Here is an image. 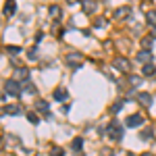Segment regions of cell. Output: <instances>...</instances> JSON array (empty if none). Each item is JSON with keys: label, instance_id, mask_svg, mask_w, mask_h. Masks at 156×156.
<instances>
[{"label": "cell", "instance_id": "obj_22", "mask_svg": "<svg viewBox=\"0 0 156 156\" xmlns=\"http://www.w3.org/2000/svg\"><path fill=\"white\" fill-rule=\"evenodd\" d=\"M123 102H125V100H119V102H115V104L110 106V112H117V110H121V108H123Z\"/></svg>", "mask_w": 156, "mask_h": 156}, {"label": "cell", "instance_id": "obj_20", "mask_svg": "<svg viewBox=\"0 0 156 156\" xmlns=\"http://www.w3.org/2000/svg\"><path fill=\"white\" fill-rule=\"evenodd\" d=\"M27 121L34 123V125H37V123H40V117H37L36 112H27Z\"/></svg>", "mask_w": 156, "mask_h": 156}, {"label": "cell", "instance_id": "obj_26", "mask_svg": "<svg viewBox=\"0 0 156 156\" xmlns=\"http://www.w3.org/2000/svg\"><path fill=\"white\" fill-rule=\"evenodd\" d=\"M146 17H148V21H150V23H156V12L154 11H150Z\"/></svg>", "mask_w": 156, "mask_h": 156}, {"label": "cell", "instance_id": "obj_30", "mask_svg": "<svg viewBox=\"0 0 156 156\" xmlns=\"http://www.w3.org/2000/svg\"><path fill=\"white\" fill-rule=\"evenodd\" d=\"M142 156H152V154H150V152H144V154H142Z\"/></svg>", "mask_w": 156, "mask_h": 156}, {"label": "cell", "instance_id": "obj_27", "mask_svg": "<svg viewBox=\"0 0 156 156\" xmlns=\"http://www.w3.org/2000/svg\"><path fill=\"white\" fill-rule=\"evenodd\" d=\"M150 37H156V25L152 27V29H150Z\"/></svg>", "mask_w": 156, "mask_h": 156}, {"label": "cell", "instance_id": "obj_10", "mask_svg": "<svg viewBox=\"0 0 156 156\" xmlns=\"http://www.w3.org/2000/svg\"><path fill=\"white\" fill-rule=\"evenodd\" d=\"M81 6H83V12H94L98 4H96V0H83Z\"/></svg>", "mask_w": 156, "mask_h": 156}, {"label": "cell", "instance_id": "obj_11", "mask_svg": "<svg viewBox=\"0 0 156 156\" xmlns=\"http://www.w3.org/2000/svg\"><path fill=\"white\" fill-rule=\"evenodd\" d=\"M4 112L6 115H19L21 112V106L19 104H9V106H4Z\"/></svg>", "mask_w": 156, "mask_h": 156}, {"label": "cell", "instance_id": "obj_8", "mask_svg": "<svg viewBox=\"0 0 156 156\" xmlns=\"http://www.w3.org/2000/svg\"><path fill=\"white\" fill-rule=\"evenodd\" d=\"M142 123H144V117H142V115H131V117H127V121H125L127 127H137V125H142Z\"/></svg>", "mask_w": 156, "mask_h": 156}, {"label": "cell", "instance_id": "obj_2", "mask_svg": "<svg viewBox=\"0 0 156 156\" xmlns=\"http://www.w3.org/2000/svg\"><path fill=\"white\" fill-rule=\"evenodd\" d=\"M106 129H108L106 133L110 135V137H112V140H121V137H123V127H121L119 121H112V123L108 125Z\"/></svg>", "mask_w": 156, "mask_h": 156}, {"label": "cell", "instance_id": "obj_24", "mask_svg": "<svg viewBox=\"0 0 156 156\" xmlns=\"http://www.w3.org/2000/svg\"><path fill=\"white\" fill-rule=\"evenodd\" d=\"M6 50L11 54H21V46H6Z\"/></svg>", "mask_w": 156, "mask_h": 156}, {"label": "cell", "instance_id": "obj_25", "mask_svg": "<svg viewBox=\"0 0 156 156\" xmlns=\"http://www.w3.org/2000/svg\"><path fill=\"white\" fill-rule=\"evenodd\" d=\"M140 137H142V140H150V137H152V129H146V131H142V133H140Z\"/></svg>", "mask_w": 156, "mask_h": 156}, {"label": "cell", "instance_id": "obj_12", "mask_svg": "<svg viewBox=\"0 0 156 156\" xmlns=\"http://www.w3.org/2000/svg\"><path fill=\"white\" fill-rule=\"evenodd\" d=\"M21 90H23L25 94H36V85L31 83V81H23V85H21Z\"/></svg>", "mask_w": 156, "mask_h": 156}, {"label": "cell", "instance_id": "obj_21", "mask_svg": "<svg viewBox=\"0 0 156 156\" xmlns=\"http://www.w3.org/2000/svg\"><path fill=\"white\" fill-rule=\"evenodd\" d=\"M142 46H144V50H150L152 48V37H144L142 40Z\"/></svg>", "mask_w": 156, "mask_h": 156}, {"label": "cell", "instance_id": "obj_29", "mask_svg": "<svg viewBox=\"0 0 156 156\" xmlns=\"http://www.w3.org/2000/svg\"><path fill=\"white\" fill-rule=\"evenodd\" d=\"M4 98H6V96H4V94H2V92H0V100H4Z\"/></svg>", "mask_w": 156, "mask_h": 156}, {"label": "cell", "instance_id": "obj_7", "mask_svg": "<svg viewBox=\"0 0 156 156\" xmlns=\"http://www.w3.org/2000/svg\"><path fill=\"white\" fill-rule=\"evenodd\" d=\"M135 58H137V62H144V65H150V62H152V50H140Z\"/></svg>", "mask_w": 156, "mask_h": 156}, {"label": "cell", "instance_id": "obj_6", "mask_svg": "<svg viewBox=\"0 0 156 156\" xmlns=\"http://www.w3.org/2000/svg\"><path fill=\"white\" fill-rule=\"evenodd\" d=\"M115 69H119L121 73H129L131 71V65L127 58H115Z\"/></svg>", "mask_w": 156, "mask_h": 156}, {"label": "cell", "instance_id": "obj_5", "mask_svg": "<svg viewBox=\"0 0 156 156\" xmlns=\"http://www.w3.org/2000/svg\"><path fill=\"white\" fill-rule=\"evenodd\" d=\"M15 79L21 83V81H29V69L27 67H17L15 69Z\"/></svg>", "mask_w": 156, "mask_h": 156}, {"label": "cell", "instance_id": "obj_19", "mask_svg": "<svg viewBox=\"0 0 156 156\" xmlns=\"http://www.w3.org/2000/svg\"><path fill=\"white\" fill-rule=\"evenodd\" d=\"M50 156H65V150H62L60 146H54V148L50 150Z\"/></svg>", "mask_w": 156, "mask_h": 156}, {"label": "cell", "instance_id": "obj_28", "mask_svg": "<svg viewBox=\"0 0 156 156\" xmlns=\"http://www.w3.org/2000/svg\"><path fill=\"white\" fill-rule=\"evenodd\" d=\"M67 2H69V4H75V2H77V0H67Z\"/></svg>", "mask_w": 156, "mask_h": 156}, {"label": "cell", "instance_id": "obj_3", "mask_svg": "<svg viewBox=\"0 0 156 156\" xmlns=\"http://www.w3.org/2000/svg\"><path fill=\"white\" fill-rule=\"evenodd\" d=\"M81 60H83V56L79 52H69L67 54V65H71L73 69H79L81 67Z\"/></svg>", "mask_w": 156, "mask_h": 156}, {"label": "cell", "instance_id": "obj_9", "mask_svg": "<svg viewBox=\"0 0 156 156\" xmlns=\"http://www.w3.org/2000/svg\"><path fill=\"white\" fill-rule=\"evenodd\" d=\"M52 96H54V100H58V102H62V100H67V96H69V92H67L65 87H56Z\"/></svg>", "mask_w": 156, "mask_h": 156}, {"label": "cell", "instance_id": "obj_14", "mask_svg": "<svg viewBox=\"0 0 156 156\" xmlns=\"http://www.w3.org/2000/svg\"><path fill=\"white\" fill-rule=\"evenodd\" d=\"M127 15H129V6H121V9L115 11V17H117V19H125Z\"/></svg>", "mask_w": 156, "mask_h": 156}, {"label": "cell", "instance_id": "obj_23", "mask_svg": "<svg viewBox=\"0 0 156 156\" xmlns=\"http://www.w3.org/2000/svg\"><path fill=\"white\" fill-rule=\"evenodd\" d=\"M129 83H131V85H142V77L133 75V77H129Z\"/></svg>", "mask_w": 156, "mask_h": 156}, {"label": "cell", "instance_id": "obj_15", "mask_svg": "<svg viewBox=\"0 0 156 156\" xmlns=\"http://www.w3.org/2000/svg\"><path fill=\"white\" fill-rule=\"evenodd\" d=\"M81 146H83V137H75V140L71 142V148L75 150V152H79V150H81Z\"/></svg>", "mask_w": 156, "mask_h": 156}, {"label": "cell", "instance_id": "obj_4", "mask_svg": "<svg viewBox=\"0 0 156 156\" xmlns=\"http://www.w3.org/2000/svg\"><path fill=\"white\" fill-rule=\"evenodd\" d=\"M135 100H137L142 106L148 108V106H152V102H154V96H152V94H148V92H140V94L135 96Z\"/></svg>", "mask_w": 156, "mask_h": 156}, {"label": "cell", "instance_id": "obj_18", "mask_svg": "<svg viewBox=\"0 0 156 156\" xmlns=\"http://www.w3.org/2000/svg\"><path fill=\"white\" fill-rule=\"evenodd\" d=\"M154 73H156L154 65H144V75L146 77H150V75H154Z\"/></svg>", "mask_w": 156, "mask_h": 156}, {"label": "cell", "instance_id": "obj_16", "mask_svg": "<svg viewBox=\"0 0 156 156\" xmlns=\"http://www.w3.org/2000/svg\"><path fill=\"white\" fill-rule=\"evenodd\" d=\"M36 108L48 115V102H46V100H36Z\"/></svg>", "mask_w": 156, "mask_h": 156}, {"label": "cell", "instance_id": "obj_17", "mask_svg": "<svg viewBox=\"0 0 156 156\" xmlns=\"http://www.w3.org/2000/svg\"><path fill=\"white\" fill-rule=\"evenodd\" d=\"M50 17H52V19H60V9L56 6V4L50 6Z\"/></svg>", "mask_w": 156, "mask_h": 156}, {"label": "cell", "instance_id": "obj_13", "mask_svg": "<svg viewBox=\"0 0 156 156\" xmlns=\"http://www.w3.org/2000/svg\"><path fill=\"white\" fill-rule=\"evenodd\" d=\"M12 12H15V0H6V4H4V15L11 17Z\"/></svg>", "mask_w": 156, "mask_h": 156}, {"label": "cell", "instance_id": "obj_1", "mask_svg": "<svg viewBox=\"0 0 156 156\" xmlns=\"http://www.w3.org/2000/svg\"><path fill=\"white\" fill-rule=\"evenodd\" d=\"M4 92H6V96H19L23 90H21V83L17 79H6L4 81Z\"/></svg>", "mask_w": 156, "mask_h": 156}]
</instances>
